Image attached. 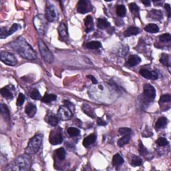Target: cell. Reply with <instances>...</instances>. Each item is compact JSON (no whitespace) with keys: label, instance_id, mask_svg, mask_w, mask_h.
Listing matches in <instances>:
<instances>
[{"label":"cell","instance_id":"6da1fadb","mask_svg":"<svg viewBox=\"0 0 171 171\" xmlns=\"http://www.w3.org/2000/svg\"><path fill=\"white\" fill-rule=\"evenodd\" d=\"M8 46L25 59L29 60H34L36 59L37 55L36 52L22 37L17 38L15 41L10 42Z\"/></svg>","mask_w":171,"mask_h":171},{"label":"cell","instance_id":"7a4b0ae2","mask_svg":"<svg viewBox=\"0 0 171 171\" xmlns=\"http://www.w3.org/2000/svg\"><path fill=\"white\" fill-rule=\"evenodd\" d=\"M43 134L37 133L29 141L27 147L25 148V153L28 155H34L39 151L42 146Z\"/></svg>","mask_w":171,"mask_h":171},{"label":"cell","instance_id":"3957f363","mask_svg":"<svg viewBox=\"0 0 171 171\" xmlns=\"http://www.w3.org/2000/svg\"><path fill=\"white\" fill-rule=\"evenodd\" d=\"M31 159L30 155L25 154L24 155H21L17 157L13 165L10 167L11 170H19V171H27L30 168Z\"/></svg>","mask_w":171,"mask_h":171},{"label":"cell","instance_id":"277c9868","mask_svg":"<svg viewBox=\"0 0 171 171\" xmlns=\"http://www.w3.org/2000/svg\"><path fill=\"white\" fill-rule=\"evenodd\" d=\"M38 47L43 60L47 63H51L53 62L54 60L53 54H52L51 51L49 50L47 46L46 45V43L42 40H39Z\"/></svg>","mask_w":171,"mask_h":171},{"label":"cell","instance_id":"5b68a950","mask_svg":"<svg viewBox=\"0 0 171 171\" xmlns=\"http://www.w3.org/2000/svg\"><path fill=\"white\" fill-rule=\"evenodd\" d=\"M143 98L145 103L150 104L154 101L156 97V90L154 87L149 84H146L143 88Z\"/></svg>","mask_w":171,"mask_h":171},{"label":"cell","instance_id":"8992f818","mask_svg":"<svg viewBox=\"0 0 171 171\" xmlns=\"http://www.w3.org/2000/svg\"><path fill=\"white\" fill-rule=\"evenodd\" d=\"M62 141L63 137L61 128H57L52 130L50 135V143L52 145H57L62 143Z\"/></svg>","mask_w":171,"mask_h":171},{"label":"cell","instance_id":"52a82bcc","mask_svg":"<svg viewBox=\"0 0 171 171\" xmlns=\"http://www.w3.org/2000/svg\"><path fill=\"white\" fill-rule=\"evenodd\" d=\"M1 60L2 62H4V63H5V64L11 66L16 65L17 62L15 56H14L13 54H11L10 52H1Z\"/></svg>","mask_w":171,"mask_h":171},{"label":"cell","instance_id":"ba28073f","mask_svg":"<svg viewBox=\"0 0 171 171\" xmlns=\"http://www.w3.org/2000/svg\"><path fill=\"white\" fill-rule=\"evenodd\" d=\"M34 24L36 30L40 35H43L45 29V19L42 15H37L34 17Z\"/></svg>","mask_w":171,"mask_h":171},{"label":"cell","instance_id":"9c48e42d","mask_svg":"<svg viewBox=\"0 0 171 171\" xmlns=\"http://www.w3.org/2000/svg\"><path fill=\"white\" fill-rule=\"evenodd\" d=\"M57 115L61 120L66 121L70 119L73 116V114L71 111V109L69 108L68 106H60L57 111Z\"/></svg>","mask_w":171,"mask_h":171},{"label":"cell","instance_id":"30bf717a","mask_svg":"<svg viewBox=\"0 0 171 171\" xmlns=\"http://www.w3.org/2000/svg\"><path fill=\"white\" fill-rule=\"evenodd\" d=\"M92 10V6L91 3L88 0H80L78 1L77 11L78 13H86L89 11H91Z\"/></svg>","mask_w":171,"mask_h":171},{"label":"cell","instance_id":"8fae6325","mask_svg":"<svg viewBox=\"0 0 171 171\" xmlns=\"http://www.w3.org/2000/svg\"><path fill=\"white\" fill-rule=\"evenodd\" d=\"M46 18L49 22H53L57 18V12L53 5L48 4L46 7Z\"/></svg>","mask_w":171,"mask_h":171},{"label":"cell","instance_id":"7c38bea8","mask_svg":"<svg viewBox=\"0 0 171 171\" xmlns=\"http://www.w3.org/2000/svg\"><path fill=\"white\" fill-rule=\"evenodd\" d=\"M19 27V25L17 24H13V25L11 26V28L9 30H7V29L5 28L1 27V29H0V37H1V39L6 38L7 37L13 34L14 32H16L17 30H18Z\"/></svg>","mask_w":171,"mask_h":171},{"label":"cell","instance_id":"4fadbf2b","mask_svg":"<svg viewBox=\"0 0 171 171\" xmlns=\"http://www.w3.org/2000/svg\"><path fill=\"white\" fill-rule=\"evenodd\" d=\"M140 73L142 76L149 80H156L158 79V74L155 71H150L146 69H141Z\"/></svg>","mask_w":171,"mask_h":171},{"label":"cell","instance_id":"5bb4252c","mask_svg":"<svg viewBox=\"0 0 171 171\" xmlns=\"http://www.w3.org/2000/svg\"><path fill=\"white\" fill-rule=\"evenodd\" d=\"M58 34L62 40H63V41H65L66 40L68 39V28L67 26L64 24L63 22L60 23V25L58 26Z\"/></svg>","mask_w":171,"mask_h":171},{"label":"cell","instance_id":"9a60e30c","mask_svg":"<svg viewBox=\"0 0 171 171\" xmlns=\"http://www.w3.org/2000/svg\"><path fill=\"white\" fill-rule=\"evenodd\" d=\"M25 112L29 117L33 118L36 114L37 112V108L36 105H34V104L28 103L25 106Z\"/></svg>","mask_w":171,"mask_h":171},{"label":"cell","instance_id":"2e32d148","mask_svg":"<svg viewBox=\"0 0 171 171\" xmlns=\"http://www.w3.org/2000/svg\"><path fill=\"white\" fill-rule=\"evenodd\" d=\"M84 25L86 26V32L89 33L94 30L93 18L91 16H86L84 19Z\"/></svg>","mask_w":171,"mask_h":171},{"label":"cell","instance_id":"e0dca14e","mask_svg":"<svg viewBox=\"0 0 171 171\" xmlns=\"http://www.w3.org/2000/svg\"><path fill=\"white\" fill-rule=\"evenodd\" d=\"M96 140V136L95 134H90L84 139L83 145L86 148H88L89 146H90L92 144L95 143Z\"/></svg>","mask_w":171,"mask_h":171},{"label":"cell","instance_id":"ac0fdd59","mask_svg":"<svg viewBox=\"0 0 171 171\" xmlns=\"http://www.w3.org/2000/svg\"><path fill=\"white\" fill-rule=\"evenodd\" d=\"M168 124V119L164 116L160 117L157 120L155 124V128L156 130H159L161 129L164 128L165 126H167Z\"/></svg>","mask_w":171,"mask_h":171},{"label":"cell","instance_id":"d6986e66","mask_svg":"<svg viewBox=\"0 0 171 171\" xmlns=\"http://www.w3.org/2000/svg\"><path fill=\"white\" fill-rule=\"evenodd\" d=\"M140 62L141 59L140 57L137 56V55H131L128 57V60H127L126 64L130 66H136L139 63H140Z\"/></svg>","mask_w":171,"mask_h":171},{"label":"cell","instance_id":"ffe728a7","mask_svg":"<svg viewBox=\"0 0 171 171\" xmlns=\"http://www.w3.org/2000/svg\"><path fill=\"white\" fill-rule=\"evenodd\" d=\"M140 33V29L136 27V26H130L127 30L124 31V36L126 37H129L132 36H136V35Z\"/></svg>","mask_w":171,"mask_h":171},{"label":"cell","instance_id":"44dd1931","mask_svg":"<svg viewBox=\"0 0 171 171\" xmlns=\"http://www.w3.org/2000/svg\"><path fill=\"white\" fill-rule=\"evenodd\" d=\"M124 158L118 153L116 154L112 159V164L116 167H119L124 163Z\"/></svg>","mask_w":171,"mask_h":171},{"label":"cell","instance_id":"7402d4cb","mask_svg":"<svg viewBox=\"0 0 171 171\" xmlns=\"http://www.w3.org/2000/svg\"><path fill=\"white\" fill-rule=\"evenodd\" d=\"M1 114L3 116V117L4 118L5 120H10V111L7 108V106L5 104H1Z\"/></svg>","mask_w":171,"mask_h":171},{"label":"cell","instance_id":"603a6c76","mask_svg":"<svg viewBox=\"0 0 171 171\" xmlns=\"http://www.w3.org/2000/svg\"><path fill=\"white\" fill-rule=\"evenodd\" d=\"M86 48L90 49V50H97L102 47V44L100 42L98 41H92L87 42L86 43Z\"/></svg>","mask_w":171,"mask_h":171},{"label":"cell","instance_id":"cb8c5ba5","mask_svg":"<svg viewBox=\"0 0 171 171\" xmlns=\"http://www.w3.org/2000/svg\"><path fill=\"white\" fill-rule=\"evenodd\" d=\"M144 30L149 33L155 34L159 31V28L158 27L157 25H156L155 24H149L145 26Z\"/></svg>","mask_w":171,"mask_h":171},{"label":"cell","instance_id":"d4e9b609","mask_svg":"<svg viewBox=\"0 0 171 171\" xmlns=\"http://www.w3.org/2000/svg\"><path fill=\"white\" fill-rule=\"evenodd\" d=\"M1 94L4 96V98H7V99H13V94L11 93V92L10 91V90L9 89V87L6 86L4 87L1 89Z\"/></svg>","mask_w":171,"mask_h":171},{"label":"cell","instance_id":"484cf974","mask_svg":"<svg viewBox=\"0 0 171 171\" xmlns=\"http://www.w3.org/2000/svg\"><path fill=\"white\" fill-rule=\"evenodd\" d=\"M57 99V96L55 94H46L42 98V102L43 103H50L54 102Z\"/></svg>","mask_w":171,"mask_h":171},{"label":"cell","instance_id":"4316f807","mask_svg":"<svg viewBox=\"0 0 171 171\" xmlns=\"http://www.w3.org/2000/svg\"><path fill=\"white\" fill-rule=\"evenodd\" d=\"M47 122L52 126H56L58 123V118H57L54 114H50L46 118Z\"/></svg>","mask_w":171,"mask_h":171},{"label":"cell","instance_id":"83f0119b","mask_svg":"<svg viewBox=\"0 0 171 171\" xmlns=\"http://www.w3.org/2000/svg\"><path fill=\"white\" fill-rule=\"evenodd\" d=\"M55 154H56L57 158L60 159L61 161H62L64 160L66 158V152L65 149L62 147V148H59V149H57L56 151H55Z\"/></svg>","mask_w":171,"mask_h":171},{"label":"cell","instance_id":"f1b7e54d","mask_svg":"<svg viewBox=\"0 0 171 171\" xmlns=\"http://www.w3.org/2000/svg\"><path fill=\"white\" fill-rule=\"evenodd\" d=\"M110 23L106 21V19H102V18H99L98 19V27L100 30H104V29L108 28L110 27Z\"/></svg>","mask_w":171,"mask_h":171},{"label":"cell","instance_id":"f546056e","mask_svg":"<svg viewBox=\"0 0 171 171\" xmlns=\"http://www.w3.org/2000/svg\"><path fill=\"white\" fill-rule=\"evenodd\" d=\"M130 135H126V136H123L121 138H120L119 140H118L117 142V144L120 147H122L124 145H126V144H128L130 140Z\"/></svg>","mask_w":171,"mask_h":171},{"label":"cell","instance_id":"4dcf8cb0","mask_svg":"<svg viewBox=\"0 0 171 171\" xmlns=\"http://www.w3.org/2000/svg\"><path fill=\"white\" fill-rule=\"evenodd\" d=\"M150 16L152 18L157 20H160L163 18V13L160 10H152L150 11Z\"/></svg>","mask_w":171,"mask_h":171},{"label":"cell","instance_id":"1f68e13d","mask_svg":"<svg viewBox=\"0 0 171 171\" xmlns=\"http://www.w3.org/2000/svg\"><path fill=\"white\" fill-rule=\"evenodd\" d=\"M126 9L123 5H118L116 7V14L118 16L124 17L126 16Z\"/></svg>","mask_w":171,"mask_h":171},{"label":"cell","instance_id":"d6a6232c","mask_svg":"<svg viewBox=\"0 0 171 171\" xmlns=\"http://www.w3.org/2000/svg\"><path fill=\"white\" fill-rule=\"evenodd\" d=\"M170 56H169L168 54H163L161 55L160 62L163 63V65L168 66V67H170Z\"/></svg>","mask_w":171,"mask_h":171},{"label":"cell","instance_id":"836d02e7","mask_svg":"<svg viewBox=\"0 0 171 171\" xmlns=\"http://www.w3.org/2000/svg\"><path fill=\"white\" fill-rule=\"evenodd\" d=\"M143 163V161L140 157L134 155L131 159V165L132 167H139Z\"/></svg>","mask_w":171,"mask_h":171},{"label":"cell","instance_id":"e575fe53","mask_svg":"<svg viewBox=\"0 0 171 171\" xmlns=\"http://www.w3.org/2000/svg\"><path fill=\"white\" fill-rule=\"evenodd\" d=\"M67 132L69 136H70L72 137H75L80 134V130L75 128V127H69L67 130Z\"/></svg>","mask_w":171,"mask_h":171},{"label":"cell","instance_id":"d590c367","mask_svg":"<svg viewBox=\"0 0 171 171\" xmlns=\"http://www.w3.org/2000/svg\"><path fill=\"white\" fill-rule=\"evenodd\" d=\"M159 41L161 42H170L171 40V36L170 34H164L158 37Z\"/></svg>","mask_w":171,"mask_h":171},{"label":"cell","instance_id":"8d00e7d4","mask_svg":"<svg viewBox=\"0 0 171 171\" xmlns=\"http://www.w3.org/2000/svg\"><path fill=\"white\" fill-rule=\"evenodd\" d=\"M118 133H119V134L121 136L131 135L132 133V130L129 128H120L118 130Z\"/></svg>","mask_w":171,"mask_h":171},{"label":"cell","instance_id":"74e56055","mask_svg":"<svg viewBox=\"0 0 171 171\" xmlns=\"http://www.w3.org/2000/svg\"><path fill=\"white\" fill-rule=\"evenodd\" d=\"M171 101V96L170 94H163L162 95L160 100H159V102L160 104H164V103H170Z\"/></svg>","mask_w":171,"mask_h":171},{"label":"cell","instance_id":"f35d334b","mask_svg":"<svg viewBox=\"0 0 171 171\" xmlns=\"http://www.w3.org/2000/svg\"><path fill=\"white\" fill-rule=\"evenodd\" d=\"M138 152H140V154L141 155H143V156H146V155L149 154V151H148L146 148L143 145L141 141H140V143H139Z\"/></svg>","mask_w":171,"mask_h":171},{"label":"cell","instance_id":"ab89813d","mask_svg":"<svg viewBox=\"0 0 171 171\" xmlns=\"http://www.w3.org/2000/svg\"><path fill=\"white\" fill-rule=\"evenodd\" d=\"M156 143H157V144L159 146L163 147V146H167L169 143V141L167 140V139H166L165 138L161 137V138H158V140H156Z\"/></svg>","mask_w":171,"mask_h":171},{"label":"cell","instance_id":"60d3db41","mask_svg":"<svg viewBox=\"0 0 171 171\" xmlns=\"http://www.w3.org/2000/svg\"><path fill=\"white\" fill-rule=\"evenodd\" d=\"M31 98H32L33 100H40L41 98V95H40V92L37 90V89L33 90V91L31 92L30 94Z\"/></svg>","mask_w":171,"mask_h":171},{"label":"cell","instance_id":"b9f144b4","mask_svg":"<svg viewBox=\"0 0 171 171\" xmlns=\"http://www.w3.org/2000/svg\"><path fill=\"white\" fill-rule=\"evenodd\" d=\"M82 110H83V111L84 112L85 114L88 115L89 116L93 118V111H92V108L90 106H88V105H85L84 104V105L83 106Z\"/></svg>","mask_w":171,"mask_h":171},{"label":"cell","instance_id":"7bdbcfd3","mask_svg":"<svg viewBox=\"0 0 171 171\" xmlns=\"http://www.w3.org/2000/svg\"><path fill=\"white\" fill-rule=\"evenodd\" d=\"M24 101H25L24 95L22 93H20L18 96V98H17V103H16L17 106H20L23 105V104H24Z\"/></svg>","mask_w":171,"mask_h":171},{"label":"cell","instance_id":"ee69618b","mask_svg":"<svg viewBox=\"0 0 171 171\" xmlns=\"http://www.w3.org/2000/svg\"><path fill=\"white\" fill-rule=\"evenodd\" d=\"M129 7L132 12L134 13H138L139 10H140L138 5L136 4L135 3H131V4H130Z\"/></svg>","mask_w":171,"mask_h":171},{"label":"cell","instance_id":"f6af8a7d","mask_svg":"<svg viewBox=\"0 0 171 171\" xmlns=\"http://www.w3.org/2000/svg\"><path fill=\"white\" fill-rule=\"evenodd\" d=\"M106 124L107 123L102 119V118H98V125H99V126H106Z\"/></svg>","mask_w":171,"mask_h":171},{"label":"cell","instance_id":"bcb514c9","mask_svg":"<svg viewBox=\"0 0 171 171\" xmlns=\"http://www.w3.org/2000/svg\"><path fill=\"white\" fill-rule=\"evenodd\" d=\"M164 7L166 9V11H167V13H168V16L169 17H170V6L169 4H166L164 5Z\"/></svg>","mask_w":171,"mask_h":171},{"label":"cell","instance_id":"7dc6e473","mask_svg":"<svg viewBox=\"0 0 171 171\" xmlns=\"http://www.w3.org/2000/svg\"><path fill=\"white\" fill-rule=\"evenodd\" d=\"M87 78H89V79H90L92 80V83L94 84H98V81L96 79V78L94 76H92V75H88V76H87Z\"/></svg>","mask_w":171,"mask_h":171},{"label":"cell","instance_id":"c3c4849f","mask_svg":"<svg viewBox=\"0 0 171 171\" xmlns=\"http://www.w3.org/2000/svg\"><path fill=\"white\" fill-rule=\"evenodd\" d=\"M142 3L145 5H146V6H150V1H149V0H146V1H142Z\"/></svg>","mask_w":171,"mask_h":171}]
</instances>
